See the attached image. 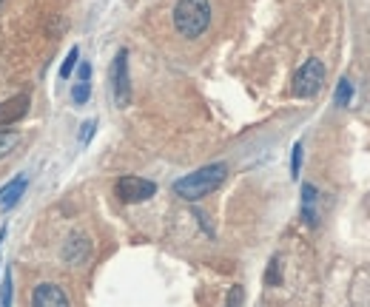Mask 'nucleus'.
Segmentation results:
<instances>
[{
  "mask_svg": "<svg viewBox=\"0 0 370 307\" xmlns=\"http://www.w3.org/2000/svg\"><path fill=\"white\" fill-rule=\"evenodd\" d=\"M228 177V165L225 162H211V165H202L191 173H185L183 180L174 183V194L185 202H197L202 197H208L211 191H217Z\"/></svg>",
  "mask_w": 370,
  "mask_h": 307,
  "instance_id": "obj_1",
  "label": "nucleus"
},
{
  "mask_svg": "<svg viewBox=\"0 0 370 307\" xmlns=\"http://www.w3.org/2000/svg\"><path fill=\"white\" fill-rule=\"evenodd\" d=\"M211 26V3L208 0H180L174 6V29L194 40Z\"/></svg>",
  "mask_w": 370,
  "mask_h": 307,
  "instance_id": "obj_2",
  "label": "nucleus"
},
{
  "mask_svg": "<svg viewBox=\"0 0 370 307\" xmlns=\"http://www.w3.org/2000/svg\"><path fill=\"white\" fill-rule=\"evenodd\" d=\"M111 94L117 108H126L131 100V77H129V52L120 49L111 63Z\"/></svg>",
  "mask_w": 370,
  "mask_h": 307,
  "instance_id": "obj_3",
  "label": "nucleus"
},
{
  "mask_svg": "<svg viewBox=\"0 0 370 307\" xmlns=\"http://www.w3.org/2000/svg\"><path fill=\"white\" fill-rule=\"evenodd\" d=\"M322 83H325V66H322V60L311 57L294 74V94L297 97H316L322 92Z\"/></svg>",
  "mask_w": 370,
  "mask_h": 307,
  "instance_id": "obj_4",
  "label": "nucleus"
},
{
  "mask_svg": "<svg viewBox=\"0 0 370 307\" xmlns=\"http://www.w3.org/2000/svg\"><path fill=\"white\" fill-rule=\"evenodd\" d=\"M114 191H117V197H120L122 202L134 205V202L151 199V197L157 194V185H154L151 180H143V177H120L117 185H114Z\"/></svg>",
  "mask_w": 370,
  "mask_h": 307,
  "instance_id": "obj_5",
  "label": "nucleus"
},
{
  "mask_svg": "<svg viewBox=\"0 0 370 307\" xmlns=\"http://www.w3.org/2000/svg\"><path fill=\"white\" fill-rule=\"evenodd\" d=\"M31 307H69V296L60 285L43 282V285H37L34 293H31Z\"/></svg>",
  "mask_w": 370,
  "mask_h": 307,
  "instance_id": "obj_6",
  "label": "nucleus"
},
{
  "mask_svg": "<svg viewBox=\"0 0 370 307\" xmlns=\"http://www.w3.org/2000/svg\"><path fill=\"white\" fill-rule=\"evenodd\" d=\"M29 111V94H15L9 100L0 103V125H12L17 120H23Z\"/></svg>",
  "mask_w": 370,
  "mask_h": 307,
  "instance_id": "obj_7",
  "label": "nucleus"
},
{
  "mask_svg": "<svg viewBox=\"0 0 370 307\" xmlns=\"http://www.w3.org/2000/svg\"><path fill=\"white\" fill-rule=\"evenodd\" d=\"M26 188H29V177H26V173L15 177L9 185H3V188H0V208H3V210H12V208L23 199Z\"/></svg>",
  "mask_w": 370,
  "mask_h": 307,
  "instance_id": "obj_8",
  "label": "nucleus"
},
{
  "mask_svg": "<svg viewBox=\"0 0 370 307\" xmlns=\"http://www.w3.org/2000/svg\"><path fill=\"white\" fill-rule=\"evenodd\" d=\"M89 253H92L89 239H86V236H77V234L69 236V242H66V248H63V259L69 262V265H80V262H86Z\"/></svg>",
  "mask_w": 370,
  "mask_h": 307,
  "instance_id": "obj_9",
  "label": "nucleus"
},
{
  "mask_svg": "<svg viewBox=\"0 0 370 307\" xmlns=\"http://www.w3.org/2000/svg\"><path fill=\"white\" fill-rule=\"evenodd\" d=\"M92 97V66L89 63H80V74H77V83L71 89V100L77 106H86Z\"/></svg>",
  "mask_w": 370,
  "mask_h": 307,
  "instance_id": "obj_10",
  "label": "nucleus"
},
{
  "mask_svg": "<svg viewBox=\"0 0 370 307\" xmlns=\"http://www.w3.org/2000/svg\"><path fill=\"white\" fill-rule=\"evenodd\" d=\"M316 188L313 185H302V216H305V222L308 225H316L319 222V213H316Z\"/></svg>",
  "mask_w": 370,
  "mask_h": 307,
  "instance_id": "obj_11",
  "label": "nucleus"
},
{
  "mask_svg": "<svg viewBox=\"0 0 370 307\" xmlns=\"http://www.w3.org/2000/svg\"><path fill=\"white\" fill-rule=\"evenodd\" d=\"M17 145H20V134H15V131H0V159H6Z\"/></svg>",
  "mask_w": 370,
  "mask_h": 307,
  "instance_id": "obj_12",
  "label": "nucleus"
},
{
  "mask_svg": "<svg viewBox=\"0 0 370 307\" xmlns=\"http://www.w3.org/2000/svg\"><path fill=\"white\" fill-rule=\"evenodd\" d=\"M77 57H80V49H77V46H71V49H69V55H66V60H63V66H60V77H63V80H69V77H71L74 66L80 63Z\"/></svg>",
  "mask_w": 370,
  "mask_h": 307,
  "instance_id": "obj_13",
  "label": "nucleus"
},
{
  "mask_svg": "<svg viewBox=\"0 0 370 307\" xmlns=\"http://www.w3.org/2000/svg\"><path fill=\"white\" fill-rule=\"evenodd\" d=\"M350 97H353L350 80H339V85H336V106H350Z\"/></svg>",
  "mask_w": 370,
  "mask_h": 307,
  "instance_id": "obj_14",
  "label": "nucleus"
},
{
  "mask_svg": "<svg viewBox=\"0 0 370 307\" xmlns=\"http://www.w3.org/2000/svg\"><path fill=\"white\" fill-rule=\"evenodd\" d=\"M12 293H15V282H12V273H6L3 290H0V307H12Z\"/></svg>",
  "mask_w": 370,
  "mask_h": 307,
  "instance_id": "obj_15",
  "label": "nucleus"
},
{
  "mask_svg": "<svg viewBox=\"0 0 370 307\" xmlns=\"http://www.w3.org/2000/svg\"><path fill=\"white\" fill-rule=\"evenodd\" d=\"M94 128H97V120H86L83 125H80V145H89L92 143V137H94Z\"/></svg>",
  "mask_w": 370,
  "mask_h": 307,
  "instance_id": "obj_16",
  "label": "nucleus"
},
{
  "mask_svg": "<svg viewBox=\"0 0 370 307\" xmlns=\"http://www.w3.org/2000/svg\"><path fill=\"white\" fill-rule=\"evenodd\" d=\"M302 173V143L294 145V154H291V177L297 180Z\"/></svg>",
  "mask_w": 370,
  "mask_h": 307,
  "instance_id": "obj_17",
  "label": "nucleus"
},
{
  "mask_svg": "<svg viewBox=\"0 0 370 307\" xmlns=\"http://www.w3.org/2000/svg\"><path fill=\"white\" fill-rule=\"evenodd\" d=\"M242 299H245V290H242V285H234V287L228 290L225 307H242Z\"/></svg>",
  "mask_w": 370,
  "mask_h": 307,
  "instance_id": "obj_18",
  "label": "nucleus"
},
{
  "mask_svg": "<svg viewBox=\"0 0 370 307\" xmlns=\"http://www.w3.org/2000/svg\"><path fill=\"white\" fill-rule=\"evenodd\" d=\"M282 276H279V256L271 259V265H268V273H265V285H279Z\"/></svg>",
  "mask_w": 370,
  "mask_h": 307,
  "instance_id": "obj_19",
  "label": "nucleus"
}]
</instances>
